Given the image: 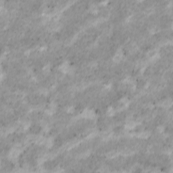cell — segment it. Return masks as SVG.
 <instances>
[{
    "instance_id": "obj_2",
    "label": "cell",
    "mask_w": 173,
    "mask_h": 173,
    "mask_svg": "<svg viewBox=\"0 0 173 173\" xmlns=\"http://www.w3.org/2000/svg\"><path fill=\"white\" fill-rule=\"evenodd\" d=\"M145 80H143V79H140V80H139L137 81V86L139 88L143 87L145 86Z\"/></svg>"
},
{
    "instance_id": "obj_1",
    "label": "cell",
    "mask_w": 173,
    "mask_h": 173,
    "mask_svg": "<svg viewBox=\"0 0 173 173\" xmlns=\"http://www.w3.org/2000/svg\"><path fill=\"white\" fill-rule=\"evenodd\" d=\"M41 130V127H40V125H39V124H33L30 127L29 131H30L31 134L37 135L39 133Z\"/></svg>"
}]
</instances>
